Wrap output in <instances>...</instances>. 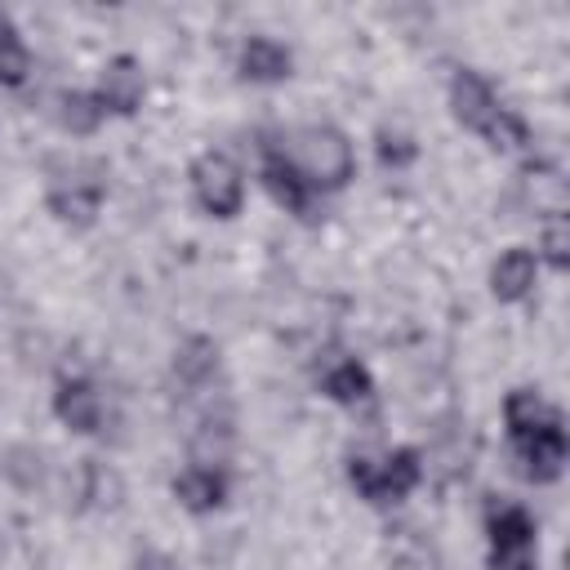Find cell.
<instances>
[{"instance_id":"cell-6","label":"cell","mask_w":570,"mask_h":570,"mask_svg":"<svg viewBox=\"0 0 570 570\" xmlns=\"http://www.w3.org/2000/svg\"><path fill=\"white\" fill-rule=\"evenodd\" d=\"M187 183H191L196 209L218 218V223H227V218H236L245 209V191H249L245 187V169L227 151H200L191 160V169H187Z\"/></svg>"},{"instance_id":"cell-2","label":"cell","mask_w":570,"mask_h":570,"mask_svg":"<svg viewBox=\"0 0 570 570\" xmlns=\"http://www.w3.org/2000/svg\"><path fill=\"white\" fill-rule=\"evenodd\" d=\"M445 98H450V116H454L468 134L485 138L494 151H521V147H530V125H525V116H521L517 107H508V102L499 98V89H494L481 71L459 67V71L450 76V85H445Z\"/></svg>"},{"instance_id":"cell-14","label":"cell","mask_w":570,"mask_h":570,"mask_svg":"<svg viewBox=\"0 0 570 570\" xmlns=\"http://www.w3.org/2000/svg\"><path fill=\"white\" fill-rule=\"evenodd\" d=\"M236 71L249 85H281L294 76V53L276 36H245V45L236 53Z\"/></svg>"},{"instance_id":"cell-8","label":"cell","mask_w":570,"mask_h":570,"mask_svg":"<svg viewBox=\"0 0 570 570\" xmlns=\"http://www.w3.org/2000/svg\"><path fill=\"white\" fill-rule=\"evenodd\" d=\"M102 200H107V178L94 165H67V169H53L49 174L45 205H49V214L58 223L89 227L102 214Z\"/></svg>"},{"instance_id":"cell-23","label":"cell","mask_w":570,"mask_h":570,"mask_svg":"<svg viewBox=\"0 0 570 570\" xmlns=\"http://www.w3.org/2000/svg\"><path fill=\"white\" fill-rule=\"evenodd\" d=\"M134 570H178V566H174L165 552H142V557L134 561Z\"/></svg>"},{"instance_id":"cell-15","label":"cell","mask_w":570,"mask_h":570,"mask_svg":"<svg viewBox=\"0 0 570 570\" xmlns=\"http://www.w3.org/2000/svg\"><path fill=\"white\" fill-rule=\"evenodd\" d=\"M539 258L530 245H508L494 263H490V294L499 303H525L539 285Z\"/></svg>"},{"instance_id":"cell-10","label":"cell","mask_w":570,"mask_h":570,"mask_svg":"<svg viewBox=\"0 0 570 570\" xmlns=\"http://www.w3.org/2000/svg\"><path fill=\"white\" fill-rule=\"evenodd\" d=\"M94 98L107 116H134L147 98V76H142V62L134 53H116L107 58V67L98 71V85H94Z\"/></svg>"},{"instance_id":"cell-16","label":"cell","mask_w":570,"mask_h":570,"mask_svg":"<svg viewBox=\"0 0 570 570\" xmlns=\"http://www.w3.org/2000/svg\"><path fill=\"white\" fill-rule=\"evenodd\" d=\"M218 343L209 334H187L178 347H174V383L191 396V392H205L214 379H218Z\"/></svg>"},{"instance_id":"cell-21","label":"cell","mask_w":570,"mask_h":570,"mask_svg":"<svg viewBox=\"0 0 570 570\" xmlns=\"http://www.w3.org/2000/svg\"><path fill=\"white\" fill-rule=\"evenodd\" d=\"M80 499H89L94 508H116L120 503V494H125V481H120V472L116 468H107V463H94V459H85V468H80Z\"/></svg>"},{"instance_id":"cell-3","label":"cell","mask_w":570,"mask_h":570,"mask_svg":"<svg viewBox=\"0 0 570 570\" xmlns=\"http://www.w3.org/2000/svg\"><path fill=\"white\" fill-rule=\"evenodd\" d=\"M281 147L289 156V165L303 174V183L316 191V196H330V191H343L352 178H356V147L352 138L330 125V120H312V125H298V129H281Z\"/></svg>"},{"instance_id":"cell-20","label":"cell","mask_w":570,"mask_h":570,"mask_svg":"<svg viewBox=\"0 0 570 570\" xmlns=\"http://www.w3.org/2000/svg\"><path fill=\"white\" fill-rule=\"evenodd\" d=\"M539 267H552V272H566L570 267V223L566 214H552L539 223V249H534Z\"/></svg>"},{"instance_id":"cell-1","label":"cell","mask_w":570,"mask_h":570,"mask_svg":"<svg viewBox=\"0 0 570 570\" xmlns=\"http://www.w3.org/2000/svg\"><path fill=\"white\" fill-rule=\"evenodd\" d=\"M503 428H508V445L525 481L534 485L561 481L566 459H570V436H566L561 410L548 396H539L534 387H512L503 396Z\"/></svg>"},{"instance_id":"cell-12","label":"cell","mask_w":570,"mask_h":570,"mask_svg":"<svg viewBox=\"0 0 570 570\" xmlns=\"http://www.w3.org/2000/svg\"><path fill=\"white\" fill-rule=\"evenodd\" d=\"M316 387H321V396H330L334 405H347V410L374 401V379H370V370H365L356 356H347V352H325V356L316 361Z\"/></svg>"},{"instance_id":"cell-9","label":"cell","mask_w":570,"mask_h":570,"mask_svg":"<svg viewBox=\"0 0 570 570\" xmlns=\"http://www.w3.org/2000/svg\"><path fill=\"white\" fill-rule=\"evenodd\" d=\"M53 419L76 436H98L107 423V396L85 374H62L53 387Z\"/></svg>"},{"instance_id":"cell-4","label":"cell","mask_w":570,"mask_h":570,"mask_svg":"<svg viewBox=\"0 0 570 570\" xmlns=\"http://www.w3.org/2000/svg\"><path fill=\"white\" fill-rule=\"evenodd\" d=\"M347 481L352 490L374 503V508H387V503H401L419 490L423 481V454L414 445H392V450H356L347 459Z\"/></svg>"},{"instance_id":"cell-19","label":"cell","mask_w":570,"mask_h":570,"mask_svg":"<svg viewBox=\"0 0 570 570\" xmlns=\"http://www.w3.org/2000/svg\"><path fill=\"white\" fill-rule=\"evenodd\" d=\"M27 76H31V53H27L13 18L0 9V85L18 89V85H27Z\"/></svg>"},{"instance_id":"cell-17","label":"cell","mask_w":570,"mask_h":570,"mask_svg":"<svg viewBox=\"0 0 570 570\" xmlns=\"http://www.w3.org/2000/svg\"><path fill=\"white\" fill-rule=\"evenodd\" d=\"M521 191H525L530 209L539 214V223L552 218V214H566V178H561L557 165L534 160V165L521 174Z\"/></svg>"},{"instance_id":"cell-18","label":"cell","mask_w":570,"mask_h":570,"mask_svg":"<svg viewBox=\"0 0 570 570\" xmlns=\"http://www.w3.org/2000/svg\"><path fill=\"white\" fill-rule=\"evenodd\" d=\"M53 120H58L62 134H71V138H89V134L107 120V111L98 107L94 89H62V94L53 98Z\"/></svg>"},{"instance_id":"cell-5","label":"cell","mask_w":570,"mask_h":570,"mask_svg":"<svg viewBox=\"0 0 570 570\" xmlns=\"http://www.w3.org/2000/svg\"><path fill=\"white\" fill-rule=\"evenodd\" d=\"M485 543L490 570H539V525L517 499L485 503Z\"/></svg>"},{"instance_id":"cell-7","label":"cell","mask_w":570,"mask_h":570,"mask_svg":"<svg viewBox=\"0 0 570 570\" xmlns=\"http://www.w3.org/2000/svg\"><path fill=\"white\" fill-rule=\"evenodd\" d=\"M258 183L272 196L276 209L294 214V218H316L321 196L303 183V174L289 165L285 147H281V129H263L258 134Z\"/></svg>"},{"instance_id":"cell-13","label":"cell","mask_w":570,"mask_h":570,"mask_svg":"<svg viewBox=\"0 0 570 570\" xmlns=\"http://www.w3.org/2000/svg\"><path fill=\"white\" fill-rule=\"evenodd\" d=\"M174 499L178 508H187L191 517H209L227 503L232 494V468H200V463H187L178 476H174Z\"/></svg>"},{"instance_id":"cell-22","label":"cell","mask_w":570,"mask_h":570,"mask_svg":"<svg viewBox=\"0 0 570 570\" xmlns=\"http://www.w3.org/2000/svg\"><path fill=\"white\" fill-rule=\"evenodd\" d=\"M379 160H383V165H392V169H401V165H410V160H414V142H410L405 134L383 129V134H379Z\"/></svg>"},{"instance_id":"cell-11","label":"cell","mask_w":570,"mask_h":570,"mask_svg":"<svg viewBox=\"0 0 570 570\" xmlns=\"http://www.w3.org/2000/svg\"><path fill=\"white\" fill-rule=\"evenodd\" d=\"M232 445H236V414L232 405H205L196 428L187 432V463L200 468H232Z\"/></svg>"}]
</instances>
